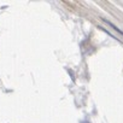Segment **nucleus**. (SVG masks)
<instances>
[{"label":"nucleus","instance_id":"nucleus-1","mask_svg":"<svg viewBox=\"0 0 123 123\" xmlns=\"http://www.w3.org/2000/svg\"><path fill=\"white\" fill-rule=\"evenodd\" d=\"M104 21H105V23H107V24H109V25H110V27H111L112 29H115V30L117 31V33H119V34H121V35L123 36V31H122V30H121L119 28H117V27H116L115 24H112V23H111L110 21H107V19H104Z\"/></svg>","mask_w":123,"mask_h":123}]
</instances>
